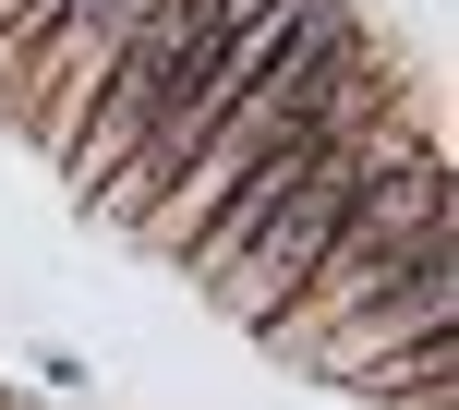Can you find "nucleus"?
<instances>
[{"instance_id":"nucleus-1","label":"nucleus","mask_w":459,"mask_h":410,"mask_svg":"<svg viewBox=\"0 0 459 410\" xmlns=\"http://www.w3.org/2000/svg\"><path fill=\"white\" fill-rule=\"evenodd\" d=\"M399 145H411V121H399L387 97H375V109H351L339 133H326L315 158H302V182H290V205H278V218H266V229H254V242H242V253H230V266H218V302H230V314H242V326H254V338H266V314H278V302L302 290V278H315V253L339 242L351 193H363L375 169L399 158Z\"/></svg>"},{"instance_id":"nucleus-2","label":"nucleus","mask_w":459,"mask_h":410,"mask_svg":"<svg viewBox=\"0 0 459 410\" xmlns=\"http://www.w3.org/2000/svg\"><path fill=\"white\" fill-rule=\"evenodd\" d=\"M447 302H459V253H436V266H411V278H399L387 302L339 314L326 338H302V350H315V363H339L351 387H375V374H387V363H411L423 338H447ZM302 350H290V363H302Z\"/></svg>"}]
</instances>
